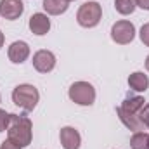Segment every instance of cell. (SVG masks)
Listing matches in <instances>:
<instances>
[{
    "instance_id": "cell-18",
    "label": "cell",
    "mask_w": 149,
    "mask_h": 149,
    "mask_svg": "<svg viewBox=\"0 0 149 149\" xmlns=\"http://www.w3.org/2000/svg\"><path fill=\"white\" fill-rule=\"evenodd\" d=\"M141 40H142V43L146 47H149V23L141 28Z\"/></svg>"
},
{
    "instance_id": "cell-25",
    "label": "cell",
    "mask_w": 149,
    "mask_h": 149,
    "mask_svg": "<svg viewBox=\"0 0 149 149\" xmlns=\"http://www.w3.org/2000/svg\"><path fill=\"white\" fill-rule=\"evenodd\" d=\"M68 2H73V0H68Z\"/></svg>"
},
{
    "instance_id": "cell-19",
    "label": "cell",
    "mask_w": 149,
    "mask_h": 149,
    "mask_svg": "<svg viewBox=\"0 0 149 149\" xmlns=\"http://www.w3.org/2000/svg\"><path fill=\"white\" fill-rule=\"evenodd\" d=\"M141 120H142V123L146 125V128H149V104H146L142 109H141Z\"/></svg>"
},
{
    "instance_id": "cell-8",
    "label": "cell",
    "mask_w": 149,
    "mask_h": 149,
    "mask_svg": "<svg viewBox=\"0 0 149 149\" xmlns=\"http://www.w3.org/2000/svg\"><path fill=\"white\" fill-rule=\"evenodd\" d=\"M116 113H118V116H120L121 123H123L128 130H132V132H144L146 125L142 123V120H141V114H139V113H130V111H127V109H123L121 106L116 109Z\"/></svg>"
},
{
    "instance_id": "cell-9",
    "label": "cell",
    "mask_w": 149,
    "mask_h": 149,
    "mask_svg": "<svg viewBox=\"0 0 149 149\" xmlns=\"http://www.w3.org/2000/svg\"><path fill=\"white\" fill-rule=\"evenodd\" d=\"M7 54H9V59H10L14 64H21V63H24V61L28 59V56H30V45H28L26 42H23V40L12 42L10 47H9V50H7Z\"/></svg>"
},
{
    "instance_id": "cell-24",
    "label": "cell",
    "mask_w": 149,
    "mask_h": 149,
    "mask_svg": "<svg viewBox=\"0 0 149 149\" xmlns=\"http://www.w3.org/2000/svg\"><path fill=\"white\" fill-rule=\"evenodd\" d=\"M0 101H2V95H0Z\"/></svg>"
},
{
    "instance_id": "cell-2",
    "label": "cell",
    "mask_w": 149,
    "mask_h": 149,
    "mask_svg": "<svg viewBox=\"0 0 149 149\" xmlns=\"http://www.w3.org/2000/svg\"><path fill=\"white\" fill-rule=\"evenodd\" d=\"M38 99H40V94H38L37 87L30 83L17 85L12 90V102L24 111H33L38 104Z\"/></svg>"
},
{
    "instance_id": "cell-13",
    "label": "cell",
    "mask_w": 149,
    "mask_h": 149,
    "mask_svg": "<svg viewBox=\"0 0 149 149\" xmlns=\"http://www.w3.org/2000/svg\"><path fill=\"white\" fill-rule=\"evenodd\" d=\"M68 0H43V9L50 16H59L68 10Z\"/></svg>"
},
{
    "instance_id": "cell-14",
    "label": "cell",
    "mask_w": 149,
    "mask_h": 149,
    "mask_svg": "<svg viewBox=\"0 0 149 149\" xmlns=\"http://www.w3.org/2000/svg\"><path fill=\"white\" fill-rule=\"evenodd\" d=\"M144 106H146V101L141 95H127L125 101L121 102V108L130 113H141V109Z\"/></svg>"
},
{
    "instance_id": "cell-4",
    "label": "cell",
    "mask_w": 149,
    "mask_h": 149,
    "mask_svg": "<svg viewBox=\"0 0 149 149\" xmlns=\"http://www.w3.org/2000/svg\"><path fill=\"white\" fill-rule=\"evenodd\" d=\"M70 99L80 106H92L95 101V88L88 81H74L68 92Z\"/></svg>"
},
{
    "instance_id": "cell-5",
    "label": "cell",
    "mask_w": 149,
    "mask_h": 149,
    "mask_svg": "<svg viewBox=\"0 0 149 149\" xmlns=\"http://www.w3.org/2000/svg\"><path fill=\"white\" fill-rule=\"evenodd\" d=\"M134 37H135V26L130 21L121 19V21H116L113 24V28H111L113 42H116L120 45H127V43H130L134 40Z\"/></svg>"
},
{
    "instance_id": "cell-12",
    "label": "cell",
    "mask_w": 149,
    "mask_h": 149,
    "mask_svg": "<svg viewBox=\"0 0 149 149\" xmlns=\"http://www.w3.org/2000/svg\"><path fill=\"white\" fill-rule=\"evenodd\" d=\"M128 85L132 90L135 92H146L149 87V78L148 74H144L142 71H135L128 76Z\"/></svg>"
},
{
    "instance_id": "cell-1",
    "label": "cell",
    "mask_w": 149,
    "mask_h": 149,
    "mask_svg": "<svg viewBox=\"0 0 149 149\" xmlns=\"http://www.w3.org/2000/svg\"><path fill=\"white\" fill-rule=\"evenodd\" d=\"M31 121L28 116L23 114H10L9 118V127H7V135L9 139L16 141L21 148H26L31 144Z\"/></svg>"
},
{
    "instance_id": "cell-10",
    "label": "cell",
    "mask_w": 149,
    "mask_h": 149,
    "mask_svg": "<svg viewBox=\"0 0 149 149\" xmlns=\"http://www.w3.org/2000/svg\"><path fill=\"white\" fill-rule=\"evenodd\" d=\"M28 26H30V30H31L33 35L42 37V35L49 33V30H50V19L47 17V14H43V12H37V14H33V16L30 17Z\"/></svg>"
},
{
    "instance_id": "cell-3",
    "label": "cell",
    "mask_w": 149,
    "mask_h": 149,
    "mask_svg": "<svg viewBox=\"0 0 149 149\" xmlns=\"http://www.w3.org/2000/svg\"><path fill=\"white\" fill-rule=\"evenodd\" d=\"M101 19H102V7L97 2H85L76 12V21L83 28H94L101 23Z\"/></svg>"
},
{
    "instance_id": "cell-16",
    "label": "cell",
    "mask_w": 149,
    "mask_h": 149,
    "mask_svg": "<svg viewBox=\"0 0 149 149\" xmlns=\"http://www.w3.org/2000/svg\"><path fill=\"white\" fill-rule=\"evenodd\" d=\"M114 7H116V10L120 14L128 16V14H132L135 10L137 5H135V0H114Z\"/></svg>"
},
{
    "instance_id": "cell-21",
    "label": "cell",
    "mask_w": 149,
    "mask_h": 149,
    "mask_svg": "<svg viewBox=\"0 0 149 149\" xmlns=\"http://www.w3.org/2000/svg\"><path fill=\"white\" fill-rule=\"evenodd\" d=\"M135 5L144 10H149V0H135Z\"/></svg>"
},
{
    "instance_id": "cell-23",
    "label": "cell",
    "mask_w": 149,
    "mask_h": 149,
    "mask_svg": "<svg viewBox=\"0 0 149 149\" xmlns=\"http://www.w3.org/2000/svg\"><path fill=\"white\" fill-rule=\"evenodd\" d=\"M146 70H148V71H149V56H148V57H146Z\"/></svg>"
},
{
    "instance_id": "cell-7",
    "label": "cell",
    "mask_w": 149,
    "mask_h": 149,
    "mask_svg": "<svg viewBox=\"0 0 149 149\" xmlns=\"http://www.w3.org/2000/svg\"><path fill=\"white\" fill-rule=\"evenodd\" d=\"M24 12V3L21 0H0V16L3 19L14 21Z\"/></svg>"
},
{
    "instance_id": "cell-15",
    "label": "cell",
    "mask_w": 149,
    "mask_h": 149,
    "mask_svg": "<svg viewBox=\"0 0 149 149\" xmlns=\"http://www.w3.org/2000/svg\"><path fill=\"white\" fill-rule=\"evenodd\" d=\"M130 146L132 149H149V135L146 132H134Z\"/></svg>"
},
{
    "instance_id": "cell-20",
    "label": "cell",
    "mask_w": 149,
    "mask_h": 149,
    "mask_svg": "<svg viewBox=\"0 0 149 149\" xmlns=\"http://www.w3.org/2000/svg\"><path fill=\"white\" fill-rule=\"evenodd\" d=\"M0 149H21V146H19L16 141H12V139H7V141H3V142H2Z\"/></svg>"
},
{
    "instance_id": "cell-11",
    "label": "cell",
    "mask_w": 149,
    "mask_h": 149,
    "mask_svg": "<svg viewBox=\"0 0 149 149\" xmlns=\"http://www.w3.org/2000/svg\"><path fill=\"white\" fill-rule=\"evenodd\" d=\"M59 139H61V144H63L64 149H80L81 137H80L78 130H74L73 127H64V128H61Z\"/></svg>"
},
{
    "instance_id": "cell-22",
    "label": "cell",
    "mask_w": 149,
    "mask_h": 149,
    "mask_svg": "<svg viewBox=\"0 0 149 149\" xmlns=\"http://www.w3.org/2000/svg\"><path fill=\"white\" fill-rule=\"evenodd\" d=\"M3 42H5V37H3V33L0 31V49L3 47Z\"/></svg>"
},
{
    "instance_id": "cell-6",
    "label": "cell",
    "mask_w": 149,
    "mask_h": 149,
    "mask_svg": "<svg viewBox=\"0 0 149 149\" xmlns=\"http://www.w3.org/2000/svg\"><path fill=\"white\" fill-rule=\"evenodd\" d=\"M33 68L38 73H49L56 68V56L50 50H38L33 56Z\"/></svg>"
},
{
    "instance_id": "cell-17",
    "label": "cell",
    "mask_w": 149,
    "mask_h": 149,
    "mask_svg": "<svg viewBox=\"0 0 149 149\" xmlns=\"http://www.w3.org/2000/svg\"><path fill=\"white\" fill-rule=\"evenodd\" d=\"M9 118H10L9 113H5L3 109H0V132L7 130V127H9Z\"/></svg>"
}]
</instances>
